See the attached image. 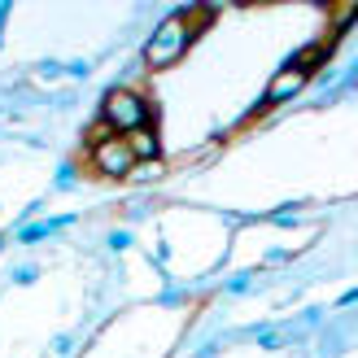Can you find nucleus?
Returning a JSON list of instances; mask_svg holds the SVG:
<instances>
[{
    "mask_svg": "<svg viewBox=\"0 0 358 358\" xmlns=\"http://www.w3.org/2000/svg\"><path fill=\"white\" fill-rule=\"evenodd\" d=\"M101 122H110L114 136H127L136 127H157V105L140 92V87H127V83H118L110 87V92L101 96Z\"/></svg>",
    "mask_w": 358,
    "mask_h": 358,
    "instance_id": "nucleus-1",
    "label": "nucleus"
},
{
    "mask_svg": "<svg viewBox=\"0 0 358 358\" xmlns=\"http://www.w3.org/2000/svg\"><path fill=\"white\" fill-rule=\"evenodd\" d=\"M192 40L196 35L188 31V22H184V13H166L162 22L153 27V35H149V44H145V70L153 75V70H171V66H179L184 62V52L192 48Z\"/></svg>",
    "mask_w": 358,
    "mask_h": 358,
    "instance_id": "nucleus-2",
    "label": "nucleus"
},
{
    "mask_svg": "<svg viewBox=\"0 0 358 358\" xmlns=\"http://www.w3.org/2000/svg\"><path fill=\"white\" fill-rule=\"evenodd\" d=\"M87 166H92L101 179H127V175H131V166H136V157L127 153L122 136H114V140H105V145L87 149Z\"/></svg>",
    "mask_w": 358,
    "mask_h": 358,
    "instance_id": "nucleus-3",
    "label": "nucleus"
},
{
    "mask_svg": "<svg viewBox=\"0 0 358 358\" xmlns=\"http://www.w3.org/2000/svg\"><path fill=\"white\" fill-rule=\"evenodd\" d=\"M306 83H310V75H306V70H297V66H284V70H275V79L266 83V92H262V110H271V105L293 101V96H297Z\"/></svg>",
    "mask_w": 358,
    "mask_h": 358,
    "instance_id": "nucleus-4",
    "label": "nucleus"
},
{
    "mask_svg": "<svg viewBox=\"0 0 358 358\" xmlns=\"http://www.w3.org/2000/svg\"><path fill=\"white\" fill-rule=\"evenodd\" d=\"M122 145H127V153L136 162H157V157H162V136H157V127H136V131L122 136Z\"/></svg>",
    "mask_w": 358,
    "mask_h": 358,
    "instance_id": "nucleus-5",
    "label": "nucleus"
},
{
    "mask_svg": "<svg viewBox=\"0 0 358 358\" xmlns=\"http://www.w3.org/2000/svg\"><path fill=\"white\" fill-rule=\"evenodd\" d=\"M162 175H166V157H157V162H136L127 179L131 184H157Z\"/></svg>",
    "mask_w": 358,
    "mask_h": 358,
    "instance_id": "nucleus-6",
    "label": "nucleus"
},
{
    "mask_svg": "<svg viewBox=\"0 0 358 358\" xmlns=\"http://www.w3.org/2000/svg\"><path fill=\"white\" fill-rule=\"evenodd\" d=\"M70 219H52V223H35V227H27L22 231V236H17V241H22V245H35V241H44V236H52V231H62Z\"/></svg>",
    "mask_w": 358,
    "mask_h": 358,
    "instance_id": "nucleus-7",
    "label": "nucleus"
},
{
    "mask_svg": "<svg viewBox=\"0 0 358 358\" xmlns=\"http://www.w3.org/2000/svg\"><path fill=\"white\" fill-rule=\"evenodd\" d=\"M105 140H114V127H110V122H101V118H92V122H87V131H83V145L96 149V145H105Z\"/></svg>",
    "mask_w": 358,
    "mask_h": 358,
    "instance_id": "nucleus-8",
    "label": "nucleus"
},
{
    "mask_svg": "<svg viewBox=\"0 0 358 358\" xmlns=\"http://www.w3.org/2000/svg\"><path fill=\"white\" fill-rule=\"evenodd\" d=\"M87 70H92L87 62H70V66H66V75H75V79H87Z\"/></svg>",
    "mask_w": 358,
    "mask_h": 358,
    "instance_id": "nucleus-9",
    "label": "nucleus"
},
{
    "mask_svg": "<svg viewBox=\"0 0 358 358\" xmlns=\"http://www.w3.org/2000/svg\"><path fill=\"white\" fill-rule=\"evenodd\" d=\"M110 245H114V249H127V245H131V236H127V231H114Z\"/></svg>",
    "mask_w": 358,
    "mask_h": 358,
    "instance_id": "nucleus-10",
    "label": "nucleus"
},
{
    "mask_svg": "<svg viewBox=\"0 0 358 358\" xmlns=\"http://www.w3.org/2000/svg\"><path fill=\"white\" fill-rule=\"evenodd\" d=\"M35 275H40V271H35V266H22V271H17V275H13V280H17V284H31V280H35Z\"/></svg>",
    "mask_w": 358,
    "mask_h": 358,
    "instance_id": "nucleus-11",
    "label": "nucleus"
},
{
    "mask_svg": "<svg viewBox=\"0 0 358 358\" xmlns=\"http://www.w3.org/2000/svg\"><path fill=\"white\" fill-rule=\"evenodd\" d=\"M5 17H9V5H0V31H5Z\"/></svg>",
    "mask_w": 358,
    "mask_h": 358,
    "instance_id": "nucleus-12",
    "label": "nucleus"
}]
</instances>
